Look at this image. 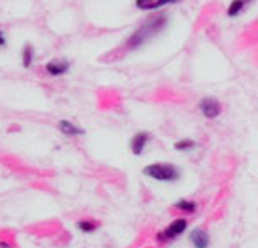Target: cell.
<instances>
[{
  "instance_id": "cell-1",
  "label": "cell",
  "mask_w": 258,
  "mask_h": 248,
  "mask_svg": "<svg viewBox=\"0 0 258 248\" xmlns=\"http://www.w3.org/2000/svg\"><path fill=\"white\" fill-rule=\"evenodd\" d=\"M165 24H167V18H165L164 14H157V16H153V18L147 19L138 30L127 38V43H126L127 48H138L143 43H147L152 36H155L157 33L162 31V28H164Z\"/></svg>"
},
{
  "instance_id": "cell-2",
  "label": "cell",
  "mask_w": 258,
  "mask_h": 248,
  "mask_svg": "<svg viewBox=\"0 0 258 248\" xmlns=\"http://www.w3.org/2000/svg\"><path fill=\"white\" fill-rule=\"evenodd\" d=\"M143 174L152 177L155 181H162V183H174L181 177V172L174 164L169 162H155L150 164L143 169Z\"/></svg>"
},
{
  "instance_id": "cell-3",
  "label": "cell",
  "mask_w": 258,
  "mask_h": 248,
  "mask_svg": "<svg viewBox=\"0 0 258 248\" xmlns=\"http://www.w3.org/2000/svg\"><path fill=\"white\" fill-rule=\"evenodd\" d=\"M186 227H188V221H186V219H176V221L170 222L169 227H165L164 231H160V233L157 234V239H159L160 243L172 241L174 238H177L179 234L184 233Z\"/></svg>"
},
{
  "instance_id": "cell-4",
  "label": "cell",
  "mask_w": 258,
  "mask_h": 248,
  "mask_svg": "<svg viewBox=\"0 0 258 248\" xmlns=\"http://www.w3.org/2000/svg\"><path fill=\"white\" fill-rule=\"evenodd\" d=\"M198 109L207 119H215V117H219V114H220V103L219 100H215V98H203V100L200 102Z\"/></svg>"
},
{
  "instance_id": "cell-5",
  "label": "cell",
  "mask_w": 258,
  "mask_h": 248,
  "mask_svg": "<svg viewBox=\"0 0 258 248\" xmlns=\"http://www.w3.org/2000/svg\"><path fill=\"white\" fill-rule=\"evenodd\" d=\"M69 68H71V64H69V60H66V59H52L45 64V71H47L50 76H62V74H66L69 71Z\"/></svg>"
},
{
  "instance_id": "cell-6",
  "label": "cell",
  "mask_w": 258,
  "mask_h": 248,
  "mask_svg": "<svg viewBox=\"0 0 258 248\" xmlns=\"http://www.w3.org/2000/svg\"><path fill=\"white\" fill-rule=\"evenodd\" d=\"M148 142H150V135L147 133V131H140V133H136L131 138V152L135 155H141L145 150V147L148 145Z\"/></svg>"
},
{
  "instance_id": "cell-7",
  "label": "cell",
  "mask_w": 258,
  "mask_h": 248,
  "mask_svg": "<svg viewBox=\"0 0 258 248\" xmlns=\"http://www.w3.org/2000/svg\"><path fill=\"white\" fill-rule=\"evenodd\" d=\"M179 0H135L136 7L140 11H157L164 6H170V4H176Z\"/></svg>"
},
{
  "instance_id": "cell-8",
  "label": "cell",
  "mask_w": 258,
  "mask_h": 248,
  "mask_svg": "<svg viewBox=\"0 0 258 248\" xmlns=\"http://www.w3.org/2000/svg\"><path fill=\"white\" fill-rule=\"evenodd\" d=\"M189 239L195 248H207L210 243L209 234H207V231H203V229H195L193 233L189 234Z\"/></svg>"
},
{
  "instance_id": "cell-9",
  "label": "cell",
  "mask_w": 258,
  "mask_h": 248,
  "mask_svg": "<svg viewBox=\"0 0 258 248\" xmlns=\"http://www.w3.org/2000/svg\"><path fill=\"white\" fill-rule=\"evenodd\" d=\"M59 130H60V133L66 135V136H81V135H85V131H83L81 128H78L76 124H73L71 121H66V119L59 122Z\"/></svg>"
},
{
  "instance_id": "cell-10",
  "label": "cell",
  "mask_w": 258,
  "mask_h": 248,
  "mask_svg": "<svg viewBox=\"0 0 258 248\" xmlns=\"http://www.w3.org/2000/svg\"><path fill=\"white\" fill-rule=\"evenodd\" d=\"M21 60H23L24 69L31 68L33 60H35V48H33V45H30V43L24 45L23 50H21Z\"/></svg>"
},
{
  "instance_id": "cell-11",
  "label": "cell",
  "mask_w": 258,
  "mask_h": 248,
  "mask_svg": "<svg viewBox=\"0 0 258 248\" xmlns=\"http://www.w3.org/2000/svg\"><path fill=\"white\" fill-rule=\"evenodd\" d=\"M253 0H232L231 4H229L227 7V16L229 18H236L238 14H241V11L244 9V7L248 6V4H251Z\"/></svg>"
},
{
  "instance_id": "cell-12",
  "label": "cell",
  "mask_w": 258,
  "mask_h": 248,
  "mask_svg": "<svg viewBox=\"0 0 258 248\" xmlns=\"http://www.w3.org/2000/svg\"><path fill=\"white\" fill-rule=\"evenodd\" d=\"M78 229L83 231V233H86V234H90V233H93L95 229L98 227V224L95 221H91V219H81V221H78Z\"/></svg>"
},
{
  "instance_id": "cell-13",
  "label": "cell",
  "mask_w": 258,
  "mask_h": 248,
  "mask_svg": "<svg viewBox=\"0 0 258 248\" xmlns=\"http://www.w3.org/2000/svg\"><path fill=\"white\" fill-rule=\"evenodd\" d=\"M174 207L179 210H182V212H189V214L197 210V204H195V202H188V200H179Z\"/></svg>"
},
{
  "instance_id": "cell-14",
  "label": "cell",
  "mask_w": 258,
  "mask_h": 248,
  "mask_svg": "<svg viewBox=\"0 0 258 248\" xmlns=\"http://www.w3.org/2000/svg\"><path fill=\"white\" fill-rule=\"evenodd\" d=\"M195 143L193 140H179V142H176L174 143V148L176 150H179V152H188V150H191V148L195 147Z\"/></svg>"
},
{
  "instance_id": "cell-15",
  "label": "cell",
  "mask_w": 258,
  "mask_h": 248,
  "mask_svg": "<svg viewBox=\"0 0 258 248\" xmlns=\"http://www.w3.org/2000/svg\"><path fill=\"white\" fill-rule=\"evenodd\" d=\"M4 45H6V36H4L2 30H0V47H4Z\"/></svg>"
}]
</instances>
